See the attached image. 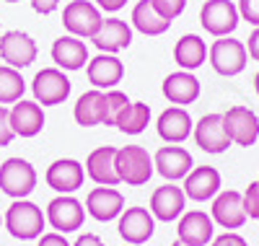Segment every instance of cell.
I'll return each mask as SVG.
<instances>
[{
  "mask_svg": "<svg viewBox=\"0 0 259 246\" xmlns=\"http://www.w3.org/2000/svg\"><path fill=\"white\" fill-rule=\"evenodd\" d=\"M210 218L215 226H221L226 231H236L246 223V210H244V194L236 189H221L212 197Z\"/></svg>",
  "mask_w": 259,
  "mask_h": 246,
  "instance_id": "4fadbf2b",
  "label": "cell"
},
{
  "mask_svg": "<svg viewBox=\"0 0 259 246\" xmlns=\"http://www.w3.org/2000/svg\"><path fill=\"white\" fill-rule=\"evenodd\" d=\"M171 246H187V243H182V241L177 238V241H174V243H171Z\"/></svg>",
  "mask_w": 259,
  "mask_h": 246,
  "instance_id": "ee69618b",
  "label": "cell"
},
{
  "mask_svg": "<svg viewBox=\"0 0 259 246\" xmlns=\"http://www.w3.org/2000/svg\"><path fill=\"white\" fill-rule=\"evenodd\" d=\"M3 226L18 241H36L47 228V215L31 199H13L3 215Z\"/></svg>",
  "mask_w": 259,
  "mask_h": 246,
  "instance_id": "6da1fadb",
  "label": "cell"
},
{
  "mask_svg": "<svg viewBox=\"0 0 259 246\" xmlns=\"http://www.w3.org/2000/svg\"><path fill=\"white\" fill-rule=\"evenodd\" d=\"M207 42L200 34H184L177 44H174V62L179 65V70H189L194 73L197 68L207 62Z\"/></svg>",
  "mask_w": 259,
  "mask_h": 246,
  "instance_id": "4316f807",
  "label": "cell"
},
{
  "mask_svg": "<svg viewBox=\"0 0 259 246\" xmlns=\"http://www.w3.org/2000/svg\"><path fill=\"white\" fill-rule=\"evenodd\" d=\"M187 194L182 187H177L174 182H166L163 187H158L153 194H150V215L161 223H174L182 218V213L187 210Z\"/></svg>",
  "mask_w": 259,
  "mask_h": 246,
  "instance_id": "2e32d148",
  "label": "cell"
},
{
  "mask_svg": "<svg viewBox=\"0 0 259 246\" xmlns=\"http://www.w3.org/2000/svg\"><path fill=\"white\" fill-rule=\"evenodd\" d=\"M210 246H249V243H246V238H244L241 233L226 231V233H221V236H215V238L210 241Z\"/></svg>",
  "mask_w": 259,
  "mask_h": 246,
  "instance_id": "8d00e7d4",
  "label": "cell"
},
{
  "mask_svg": "<svg viewBox=\"0 0 259 246\" xmlns=\"http://www.w3.org/2000/svg\"><path fill=\"white\" fill-rule=\"evenodd\" d=\"M45 106L36 101L21 99L11 106V127L16 132V138H36L45 130Z\"/></svg>",
  "mask_w": 259,
  "mask_h": 246,
  "instance_id": "484cf974",
  "label": "cell"
},
{
  "mask_svg": "<svg viewBox=\"0 0 259 246\" xmlns=\"http://www.w3.org/2000/svg\"><path fill=\"white\" fill-rule=\"evenodd\" d=\"M192 130H194V122L184 106H166L156 119V132L166 145L184 143L192 135Z\"/></svg>",
  "mask_w": 259,
  "mask_h": 246,
  "instance_id": "44dd1931",
  "label": "cell"
},
{
  "mask_svg": "<svg viewBox=\"0 0 259 246\" xmlns=\"http://www.w3.org/2000/svg\"><path fill=\"white\" fill-rule=\"evenodd\" d=\"M256 182H259V179H256Z\"/></svg>",
  "mask_w": 259,
  "mask_h": 246,
  "instance_id": "c3c4849f",
  "label": "cell"
},
{
  "mask_svg": "<svg viewBox=\"0 0 259 246\" xmlns=\"http://www.w3.org/2000/svg\"><path fill=\"white\" fill-rule=\"evenodd\" d=\"M244 194V210H246V218L251 220H259V182H251L246 187Z\"/></svg>",
  "mask_w": 259,
  "mask_h": 246,
  "instance_id": "836d02e7",
  "label": "cell"
},
{
  "mask_svg": "<svg viewBox=\"0 0 259 246\" xmlns=\"http://www.w3.org/2000/svg\"><path fill=\"white\" fill-rule=\"evenodd\" d=\"M254 91H256V96H259V70H256V75H254Z\"/></svg>",
  "mask_w": 259,
  "mask_h": 246,
  "instance_id": "7bdbcfd3",
  "label": "cell"
},
{
  "mask_svg": "<svg viewBox=\"0 0 259 246\" xmlns=\"http://www.w3.org/2000/svg\"><path fill=\"white\" fill-rule=\"evenodd\" d=\"M36 246H73V243L65 238V233L50 231V233H41V236L36 238Z\"/></svg>",
  "mask_w": 259,
  "mask_h": 246,
  "instance_id": "74e56055",
  "label": "cell"
},
{
  "mask_svg": "<svg viewBox=\"0 0 259 246\" xmlns=\"http://www.w3.org/2000/svg\"><path fill=\"white\" fill-rule=\"evenodd\" d=\"M6 3H21V0H6Z\"/></svg>",
  "mask_w": 259,
  "mask_h": 246,
  "instance_id": "f6af8a7d",
  "label": "cell"
},
{
  "mask_svg": "<svg viewBox=\"0 0 259 246\" xmlns=\"http://www.w3.org/2000/svg\"><path fill=\"white\" fill-rule=\"evenodd\" d=\"M192 138H194L200 150H205L210 155H221L233 145L228 132H226V125H223V114H218V111H210V114H205L197 125H194Z\"/></svg>",
  "mask_w": 259,
  "mask_h": 246,
  "instance_id": "7c38bea8",
  "label": "cell"
},
{
  "mask_svg": "<svg viewBox=\"0 0 259 246\" xmlns=\"http://www.w3.org/2000/svg\"><path fill=\"white\" fill-rule=\"evenodd\" d=\"M150 3H153V8H156L166 21L179 18V16L184 13V8H187V0H150Z\"/></svg>",
  "mask_w": 259,
  "mask_h": 246,
  "instance_id": "d6a6232c",
  "label": "cell"
},
{
  "mask_svg": "<svg viewBox=\"0 0 259 246\" xmlns=\"http://www.w3.org/2000/svg\"><path fill=\"white\" fill-rule=\"evenodd\" d=\"M85 176L96 182L99 187H117L119 182V174H117V148L114 145H101L96 150L89 153L85 158Z\"/></svg>",
  "mask_w": 259,
  "mask_h": 246,
  "instance_id": "603a6c76",
  "label": "cell"
},
{
  "mask_svg": "<svg viewBox=\"0 0 259 246\" xmlns=\"http://www.w3.org/2000/svg\"><path fill=\"white\" fill-rule=\"evenodd\" d=\"M124 210V194L114 187H96L85 194V213L99 223H112Z\"/></svg>",
  "mask_w": 259,
  "mask_h": 246,
  "instance_id": "7402d4cb",
  "label": "cell"
},
{
  "mask_svg": "<svg viewBox=\"0 0 259 246\" xmlns=\"http://www.w3.org/2000/svg\"><path fill=\"white\" fill-rule=\"evenodd\" d=\"M246 52H249V57L254 60V62H259V26L249 34V39H246Z\"/></svg>",
  "mask_w": 259,
  "mask_h": 246,
  "instance_id": "60d3db41",
  "label": "cell"
},
{
  "mask_svg": "<svg viewBox=\"0 0 259 246\" xmlns=\"http://www.w3.org/2000/svg\"><path fill=\"white\" fill-rule=\"evenodd\" d=\"M200 24L210 36L221 39V36H231L239 29L241 16L233 0H207L200 8Z\"/></svg>",
  "mask_w": 259,
  "mask_h": 246,
  "instance_id": "ba28073f",
  "label": "cell"
},
{
  "mask_svg": "<svg viewBox=\"0 0 259 246\" xmlns=\"http://www.w3.org/2000/svg\"><path fill=\"white\" fill-rule=\"evenodd\" d=\"M124 246H130V243H124Z\"/></svg>",
  "mask_w": 259,
  "mask_h": 246,
  "instance_id": "7dc6e473",
  "label": "cell"
},
{
  "mask_svg": "<svg viewBox=\"0 0 259 246\" xmlns=\"http://www.w3.org/2000/svg\"><path fill=\"white\" fill-rule=\"evenodd\" d=\"M148 125H150V106L143 101H130V106L117 119V130L124 132V135H140Z\"/></svg>",
  "mask_w": 259,
  "mask_h": 246,
  "instance_id": "f546056e",
  "label": "cell"
},
{
  "mask_svg": "<svg viewBox=\"0 0 259 246\" xmlns=\"http://www.w3.org/2000/svg\"><path fill=\"white\" fill-rule=\"evenodd\" d=\"M29 3H31L34 13H39V16H50L60 8V0H29Z\"/></svg>",
  "mask_w": 259,
  "mask_h": 246,
  "instance_id": "f35d334b",
  "label": "cell"
},
{
  "mask_svg": "<svg viewBox=\"0 0 259 246\" xmlns=\"http://www.w3.org/2000/svg\"><path fill=\"white\" fill-rule=\"evenodd\" d=\"M0 226H3V215H0Z\"/></svg>",
  "mask_w": 259,
  "mask_h": 246,
  "instance_id": "bcb514c9",
  "label": "cell"
},
{
  "mask_svg": "<svg viewBox=\"0 0 259 246\" xmlns=\"http://www.w3.org/2000/svg\"><path fill=\"white\" fill-rule=\"evenodd\" d=\"M104 24V13L91 0H70L62 8V26L78 39H94Z\"/></svg>",
  "mask_w": 259,
  "mask_h": 246,
  "instance_id": "5b68a950",
  "label": "cell"
},
{
  "mask_svg": "<svg viewBox=\"0 0 259 246\" xmlns=\"http://www.w3.org/2000/svg\"><path fill=\"white\" fill-rule=\"evenodd\" d=\"M117 231L124 243L143 246L156 233V218L150 215L148 208H124L122 215L117 218Z\"/></svg>",
  "mask_w": 259,
  "mask_h": 246,
  "instance_id": "8fae6325",
  "label": "cell"
},
{
  "mask_svg": "<svg viewBox=\"0 0 259 246\" xmlns=\"http://www.w3.org/2000/svg\"><path fill=\"white\" fill-rule=\"evenodd\" d=\"M45 182L57 194H75L85 182V169L75 158H57L50 163V169L45 174Z\"/></svg>",
  "mask_w": 259,
  "mask_h": 246,
  "instance_id": "5bb4252c",
  "label": "cell"
},
{
  "mask_svg": "<svg viewBox=\"0 0 259 246\" xmlns=\"http://www.w3.org/2000/svg\"><path fill=\"white\" fill-rule=\"evenodd\" d=\"M223 125H226V132L233 145L251 148L259 140V117L254 109H249L244 104H236L228 111H223Z\"/></svg>",
  "mask_w": 259,
  "mask_h": 246,
  "instance_id": "9c48e42d",
  "label": "cell"
},
{
  "mask_svg": "<svg viewBox=\"0 0 259 246\" xmlns=\"http://www.w3.org/2000/svg\"><path fill=\"white\" fill-rule=\"evenodd\" d=\"M177 238L187 246H207L215 238V223L205 210H184L177 220Z\"/></svg>",
  "mask_w": 259,
  "mask_h": 246,
  "instance_id": "9a60e30c",
  "label": "cell"
},
{
  "mask_svg": "<svg viewBox=\"0 0 259 246\" xmlns=\"http://www.w3.org/2000/svg\"><path fill=\"white\" fill-rule=\"evenodd\" d=\"M73 117L80 127H96L104 125V91L91 88L78 96L75 106H73Z\"/></svg>",
  "mask_w": 259,
  "mask_h": 246,
  "instance_id": "f1b7e54d",
  "label": "cell"
},
{
  "mask_svg": "<svg viewBox=\"0 0 259 246\" xmlns=\"http://www.w3.org/2000/svg\"><path fill=\"white\" fill-rule=\"evenodd\" d=\"M187 199L192 202H207L223 189V179L221 171L215 166H194L187 176H184V184H182Z\"/></svg>",
  "mask_w": 259,
  "mask_h": 246,
  "instance_id": "ac0fdd59",
  "label": "cell"
},
{
  "mask_svg": "<svg viewBox=\"0 0 259 246\" xmlns=\"http://www.w3.org/2000/svg\"><path fill=\"white\" fill-rule=\"evenodd\" d=\"M70 91H73V83L68 73L60 68H41L31 80L34 101L41 106H60L62 101H68Z\"/></svg>",
  "mask_w": 259,
  "mask_h": 246,
  "instance_id": "8992f818",
  "label": "cell"
},
{
  "mask_svg": "<svg viewBox=\"0 0 259 246\" xmlns=\"http://www.w3.org/2000/svg\"><path fill=\"white\" fill-rule=\"evenodd\" d=\"M26 91V80L21 75V70L11 68V65H0V106L16 104L24 99Z\"/></svg>",
  "mask_w": 259,
  "mask_h": 246,
  "instance_id": "4dcf8cb0",
  "label": "cell"
},
{
  "mask_svg": "<svg viewBox=\"0 0 259 246\" xmlns=\"http://www.w3.org/2000/svg\"><path fill=\"white\" fill-rule=\"evenodd\" d=\"M161 91L166 96V101L171 106H189L200 99L202 94V86H200V78L189 73V70H177V73H168L163 78V86H161Z\"/></svg>",
  "mask_w": 259,
  "mask_h": 246,
  "instance_id": "ffe728a7",
  "label": "cell"
},
{
  "mask_svg": "<svg viewBox=\"0 0 259 246\" xmlns=\"http://www.w3.org/2000/svg\"><path fill=\"white\" fill-rule=\"evenodd\" d=\"M94 47L99 52H106V55H119L122 50H127L133 44V26L127 21L112 16V18H104L101 29L96 31V36L91 39Z\"/></svg>",
  "mask_w": 259,
  "mask_h": 246,
  "instance_id": "d4e9b609",
  "label": "cell"
},
{
  "mask_svg": "<svg viewBox=\"0 0 259 246\" xmlns=\"http://www.w3.org/2000/svg\"><path fill=\"white\" fill-rule=\"evenodd\" d=\"M39 174L26 158H8L0 163V192L11 199H29V194L36 189Z\"/></svg>",
  "mask_w": 259,
  "mask_h": 246,
  "instance_id": "277c9868",
  "label": "cell"
},
{
  "mask_svg": "<svg viewBox=\"0 0 259 246\" xmlns=\"http://www.w3.org/2000/svg\"><path fill=\"white\" fill-rule=\"evenodd\" d=\"M236 8H239L241 21L251 24L254 29L259 26V0H239V3H236Z\"/></svg>",
  "mask_w": 259,
  "mask_h": 246,
  "instance_id": "e575fe53",
  "label": "cell"
},
{
  "mask_svg": "<svg viewBox=\"0 0 259 246\" xmlns=\"http://www.w3.org/2000/svg\"><path fill=\"white\" fill-rule=\"evenodd\" d=\"M50 228L57 233H75L78 228H83L85 223V205L73 194H57L55 199H50V205L45 210Z\"/></svg>",
  "mask_w": 259,
  "mask_h": 246,
  "instance_id": "52a82bcc",
  "label": "cell"
},
{
  "mask_svg": "<svg viewBox=\"0 0 259 246\" xmlns=\"http://www.w3.org/2000/svg\"><path fill=\"white\" fill-rule=\"evenodd\" d=\"M153 155L143 145H124L117 148V174L119 182L127 187H145L153 176Z\"/></svg>",
  "mask_w": 259,
  "mask_h": 246,
  "instance_id": "3957f363",
  "label": "cell"
},
{
  "mask_svg": "<svg viewBox=\"0 0 259 246\" xmlns=\"http://www.w3.org/2000/svg\"><path fill=\"white\" fill-rule=\"evenodd\" d=\"M207 60H210V68L223 75V78H236L246 70V62H249V52H246V44L233 39V36H221L210 44L207 50Z\"/></svg>",
  "mask_w": 259,
  "mask_h": 246,
  "instance_id": "7a4b0ae2",
  "label": "cell"
},
{
  "mask_svg": "<svg viewBox=\"0 0 259 246\" xmlns=\"http://www.w3.org/2000/svg\"><path fill=\"white\" fill-rule=\"evenodd\" d=\"M36 55H39V47L31 34L21 31V29H11L0 36V57L11 68L16 70L29 68V65L36 62Z\"/></svg>",
  "mask_w": 259,
  "mask_h": 246,
  "instance_id": "30bf717a",
  "label": "cell"
},
{
  "mask_svg": "<svg viewBox=\"0 0 259 246\" xmlns=\"http://www.w3.org/2000/svg\"><path fill=\"white\" fill-rule=\"evenodd\" d=\"M153 169L166 179V182H182V179L194 169L192 153L182 145H163L153 155Z\"/></svg>",
  "mask_w": 259,
  "mask_h": 246,
  "instance_id": "cb8c5ba5",
  "label": "cell"
},
{
  "mask_svg": "<svg viewBox=\"0 0 259 246\" xmlns=\"http://www.w3.org/2000/svg\"><path fill=\"white\" fill-rule=\"evenodd\" d=\"M133 29L140 31L143 36H161L171 29V21H166L150 0H138L135 8H133Z\"/></svg>",
  "mask_w": 259,
  "mask_h": 246,
  "instance_id": "83f0119b",
  "label": "cell"
},
{
  "mask_svg": "<svg viewBox=\"0 0 259 246\" xmlns=\"http://www.w3.org/2000/svg\"><path fill=\"white\" fill-rule=\"evenodd\" d=\"M85 78H89V83L94 88H99V91H112V88H117V83H122V78H124V62L117 55L99 52L94 60H89V65H85Z\"/></svg>",
  "mask_w": 259,
  "mask_h": 246,
  "instance_id": "d6986e66",
  "label": "cell"
},
{
  "mask_svg": "<svg viewBox=\"0 0 259 246\" xmlns=\"http://www.w3.org/2000/svg\"><path fill=\"white\" fill-rule=\"evenodd\" d=\"M94 3L101 13H117L127 6V0H94Z\"/></svg>",
  "mask_w": 259,
  "mask_h": 246,
  "instance_id": "ab89813d",
  "label": "cell"
},
{
  "mask_svg": "<svg viewBox=\"0 0 259 246\" xmlns=\"http://www.w3.org/2000/svg\"><path fill=\"white\" fill-rule=\"evenodd\" d=\"M52 62L55 68L65 70V73H75V70H83L85 65H89V47H85V42L73 36V34H65V36H57L52 42Z\"/></svg>",
  "mask_w": 259,
  "mask_h": 246,
  "instance_id": "e0dca14e",
  "label": "cell"
},
{
  "mask_svg": "<svg viewBox=\"0 0 259 246\" xmlns=\"http://www.w3.org/2000/svg\"><path fill=\"white\" fill-rule=\"evenodd\" d=\"M73 246H104V241H101L96 233H80Z\"/></svg>",
  "mask_w": 259,
  "mask_h": 246,
  "instance_id": "b9f144b4",
  "label": "cell"
},
{
  "mask_svg": "<svg viewBox=\"0 0 259 246\" xmlns=\"http://www.w3.org/2000/svg\"><path fill=\"white\" fill-rule=\"evenodd\" d=\"M130 106V99L119 88L104 91V125L106 127H117V119L122 117V111Z\"/></svg>",
  "mask_w": 259,
  "mask_h": 246,
  "instance_id": "1f68e13d",
  "label": "cell"
},
{
  "mask_svg": "<svg viewBox=\"0 0 259 246\" xmlns=\"http://www.w3.org/2000/svg\"><path fill=\"white\" fill-rule=\"evenodd\" d=\"M16 138V132L11 127V109L0 106V148H8Z\"/></svg>",
  "mask_w": 259,
  "mask_h": 246,
  "instance_id": "d590c367",
  "label": "cell"
}]
</instances>
